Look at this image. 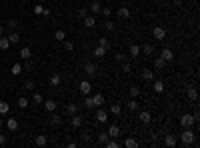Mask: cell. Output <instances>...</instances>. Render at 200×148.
Returning a JSON list of instances; mask_svg holds the SVG:
<instances>
[{"instance_id": "obj_57", "label": "cell", "mask_w": 200, "mask_h": 148, "mask_svg": "<svg viewBox=\"0 0 200 148\" xmlns=\"http://www.w3.org/2000/svg\"><path fill=\"white\" fill-rule=\"evenodd\" d=\"M24 70H32V64H30V60H26V64H24Z\"/></svg>"}, {"instance_id": "obj_19", "label": "cell", "mask_w": 200, "mask_h": 148, "mask_svg": "<svg viewBox=\"0 0 200 148\" xmlns=\"http://www.w3.org/2000/svg\"><path fill=\"white\" fill-rule=\"evenodd\" d=\"M18 54H20V58H22V60H30V56H32V52H30V48H28V46H24Z\"/></svg>"}, {"instance_id": "obj_24", "label": "cell", "mask_w": 200, "mask_h": 148, "mask_svg": "<svg viewBox=\"0 0 200 148\" xmlns=\"http://www.w3.org/2000/svg\"><path fill=\"white\" fill-rule=\"evenodd\" d=\"M46 142H48L46 134H38V136H36V146H46Z\"/></svg>"}, {"instance_id": "obj_18", "label": "cell", "mask_w": 200, "mask_h": 148, "mask_svg": "<svg viewBox=\"0 0 200 148\" xmlns=\"http://www.w3.org/2000/svg\"><path fill=\"white\" fill-rule=\"evenodd\" d=\"M92 102H94V106H102V104H104V94H94L92 96Z\"/></svg>"}, {"instance_id": "obj_13", "label": "cell", "mask_w": 200, "mask_h": 148, "mask_svg": "<svg viewBox=\"0 0 200 148\" xmlns=\"http://www.w3.org/2000/svg\"><path fill=\"white\" fill-rule=\"evenodd\" d=\"M8 40H10V44H18L20 42V34L16 30H10V36H8Z\"/></svg>"}, {"instance_id": "obj_3", "label": "cell", "mask_w": 200, "mask_h": 148, "mask_svg": "<svg viewBox=\"0 0 200 148\" xmlns=\"http://www.w3.org/2000/svg\"><path fill=\"white\" fill-rule=\"evenodd\" d=\"M78 88H80L82 94H90V92H92V84H90L88 80H82V82L78 84Z\"/></svg>"}, {"instance_id": "obj_30", "label": "cell", "mask_w": 200, "mask_h": 148, "mask_svg": "<svg viewBox=\"0 0 200 148\" xmlns=\"http://www.w3.org/2000/svg\"><path fill=\"white\" fill-rule=\"evenodd\" d=\"M114 28H116V24L112 22L110 18H106V22H104V30H106V32H112V30H114Z\"/></svg>"}, {"instance_id": "obj_44", "label": "cell", "mask_w": 200, "mask_h": 148, "mask_svg": "<svg viewBox=\"0 0 200 148\" xmlns=\"http://www.w3.org/2000/svg\"><path fill=\"white\" fill-rule=\"evenodd\" d=\"M100 12L104 14L106 18H110V16H112V8H110V6H102V10H100Z\"/></svg>"}, {"instance_id": "obj_20", "label": "cell", "mask_w": 200, "mask_h": 148, "mask_svg": "<svg viewBox=\"0 0 200 148\" xmlns=\"http://www.w3.org/2000/svg\"><path fill=\"white\" fill-rule=\"evenodd\" d=\"M152 88H154V92H156V94H162V92H164V82H162V80H156Z\"/></svg>"}, {"instance_id": "obj_16", "label": "cell", "mask_w": 200, "mask_h": 148, "mask_svg": "<svg viewBox=\"0 0 200 148\" xmlns=\"http://www.w3.org/2000/svg\"><path fill=\"white\" fill-rule=\"evenodd\" d=\"M164 144H166V146H172V148H174V146H176V136H174V134H166V138H164Z\"/></svg>"}, {"instance_id": "obj_35", "label": "cell", "mask_w": 200, "mask_h": 148, "mask_svg": "<svg viewBox=\"0 0 200 148\" xmlns=\"http://www.w3.org/2000/svg\"><path fill=\"white\" fill-rule=\"evenodd\" d=\"M124 146H126V148H136L138 142L134 140V138H126V140H124Z\"/></svg>"}, {"instance_id": "obj_4", "label": "cell", "mask_w": 200, "mask_h": 148, "mask_svg": "<svg viewBox=\"0 0 200 148\" xmlns=\"http://www.w3.org/2000/svg\"><path fill=\"white\" fill-rule=\"evenodd\" d=\"M118 18H122V20H128V18H130V8H128V6H120V8H118Z\"/></svg>"}, {"instance_id": "obj_15", "label": "cell", "mask_w": 200, "mask_h": 148, "mask_svg": "<svg viewBox=\"0 0 200 148\" xmlns=\"http://www.w3.org/2000/svg\"><path fill=\"white\" fill-rule=\"evenodd\" d=\"M164 66H166V60L160 58V56H156V58H154V68H156V70H162Z\"/></svg>"}, {"instance_id": "obj_39", "label": "cell", "mask_w": 200, "mask_h": 148, "mask_svg": "<svg viewBox=\"0 0 200 148\" xmlns=\"http://www.w3.org/2000/svg\"><path fill=\"white\" fill-rule=\"evenodd\" d=\"M24 88H26V90H30V92H32V90H34V88H36V82H34V80H26V82H24Z\"/></svg>"}, {"instance_id": "obj_21", "label": "cell", "mask_w": 200, "mask_h": 148, "mask_svg": "<svg viewBox=\"0 0 200 148\" xmlns=\"http://www.w3.org/2000/svg\"><path fill=\"white\" fill-rule=\"evenodd\" d=\"M150 120H152L150 112H146V110H142V112H140V122H142V124H148Z\"/></svg>"}, {"instance_id": "obj_14", "label": "cell", "mask_w": 200, "mask_h": 148, "mask_svg": "<svg viewBox=\"0 0 200 148\" xmlns=\"http://www.w3.org/2000/svg\"><path fill=\"white\" fill-rule=\"evenodd\" d=\"M84 26H86V28H94V26H96L94 14H92V16H86V18H84Z\"/></svg>"}, {"instance_id": "obj_31", "label": "cell", "mask_w": 200, "mask_h": 148, "mask_svg": "<svg viewBox=\"0 0 200 148\" xmlns=\"http://www.w3.org/2000/svg\"><path fill=\"white\" fill-rule=\"evenodd\" d=\"M54 38H56L58 42H64V38H66V32H64V30H56V32H54Z\"/></svg>"}, {"instance_id": "obj_22", "label": "cell", "mask_w": 200, "mask_h": 148, "mask_svg": "<svg viewBox=\"0 0 200 148\" xmlns=\"http://www.w3.org/2000/svg\"><path fill=\"white\" fill-rule=\"evenodd\" d=\"M186 96L190 98V100H196V98H198V92H196V88L188 86V88H186Z\"/></svg>"}, {"instance_id": "obj_41", "label": "cell", "mask_w": 200, "mask_h": 148, "mask_svg": "<svg viewBox=\"0 0 200 148\" xmlns=\"http://www.w3.org/2000/svg\"><path fill=\"white\" fill-rule=\"evenodd\" d=\"M108 138H110V136H108V132H98V142L106 144V142H108Z\"/></svg>"}, {"instance_id": "obj_56", "label": "cell", "mask_w": 200, "mask_h": 148, "mask_svg": "<svg viewBox=\"0 0 200 148\" xmlns=\"http://www.w3.org/2000/svg\"><path fill=\"white\" fill-rule=\"evenodd\" d=\"M116 60H118V62H124V54H122V52L116 54Z\"/></svg>"}, {"instance_id": "obj_23", "label": "cell", "mask_w": 200, "mask_h": 148, "mask_svg": "<svg viewBox=\"0 0 200 148\" xmlns=\"http://www.w3.org/2000/svg\"><path fill=\"white\" fill-rule=\"evenodd\" d=\"M56 106H58L56 100H46V102H44V108H46L48 112H54V110H56Z\"/></svg>"}, {"instance_id": "obj_1", "label": "cell", "mask_w": 200, "mask_h": 148, "mask_svg": "<svg viewBox=\"0 0 200 148\" xmlns=\"http://www.w3.org/2000/svg\"><path fill=\"white\" fill-rule=\"evenodd\" d=\"M194 136H196V134H194V130H192V128H184V132L180 134L182 144H184V146H190L192 142H194Z\"/></svg>"}, {"instance_id": "obj_27", "label": "cell", "mask_w": 200, "mask_h": 148, "mask_svg": "<svg viewBox=\"0 0 200 148\" xmlns=\"http://www.w3.org/2000/svg\"><path fill=\"white\" fill-rule=\"evenodd\" d=\"M60 82H62L60 74H52L50 76V86H60Z\"/></svg>"}, {"instance_id": "obj_40", "label": "cell", "mask_w": 200, "mask_h": 148, "mask_svg": "<svg viewBox=\"0 0 200 148\" xmlns=\"http://www.w3.org/2000/svg\"><path fill=\"white\" fill-rule=\"evenodd\" d=\"M20 72H22V64H18V62L12 64V74H14V76H18Z\"/></svg>"}, {"instance_id": "obj_42", "label": "cell", "mask_w": 200, "mask_h": 148, "mask_svg": "<svg viewBox=\"0 0 200 148\" xmlns=\"http://www.w3.org/2000/svg\"><path fill=\"white\" fill-rule=\"evenodd\" d=\"M10 110V104L8 102H0V114H6Z\"/></svg>"}, {"instance_id": "obj_33", "label": "cell", "mask_w": 200, "mask_h": 148, "mask_svg": "<svg viewBox=\"0 0 200 148\" xmlns=\"http://www.w3.org/2000/svg\"><path fill=\"white\" fill-rule=\"evenodd\" d=\"M154 78V72H152V70H142V80H152Z\"/></svg>"}, {"instance_id": "obj_6", "label": "cell", "mask_w": 200, "mask_h": 148, "mask_svg": "<svg viewBox=\"0 0 200 148\" xmlns=\"http://www.w3.org/2000/svg\"><path fill=\"white\" fill-rule=\"evenodd\" d=\"M152 36L156 38V40H164V38H166V30L160 28V26H156V28L152 30Z\"/></svg>"}, {"instance_id": "obj_34", "label": "cell", "mask_w": 200, "mask_h": 148, "mask_svg": "<svg viewBox=\"0 0 200 148\" xmlns=\"http://www.w3.org/2000/svg\"><path fill=\"white\" fill-rule=\"evenodd\" d=\"M28 102H30V100H28L26 96H20V98H18V108H22V110H24V108L28 106Z\"/></svg>"}, {"instance_id": "obj_46", "label": "cell", "mask_w": 200, "mask_h": 148, "mask_svg": "<svg viewBox=\"0 0 200 148\" xmlns=\"http://www.w3.org/2000/svg\"><path fill=\"white\" fill-rule=\"evenodd\" d=\"M152 52H154L152 44H144V46H142V54H152Z\"/></svg>"}, {"instance_id": "obj_43", "label": "cell", "mask_w": 200, "mask_h": 148, "mask_svg": "<svg viewBox=\"0 0 200 148\" xmlns=\"http://www.w3.org/2000/svg\"><path fill=\"white\" fill-rule=\"evenodd\" d=\"M140 96V88H138V86H132V88H130V98H138Z\"/></svg>"}, {"instance_id": "obj_29", "label": "cell", "mask_w": 200, "mask_h": 148, "mask_svg": "<svg viewBox=\"0 0 200 148\" xmlns=\"http://www.w3.org/2000/svg\"><path fill=\"white\" fill-rule=\"evenodd\" d=\"M126 106H128V110H138V102H136V98H130V100L126 102Z\"/></svg>"}, {"instance_id": "obj_50", "label": "cell", "mask_w": 200, "mask_h": 148, "mask_svg": "<svg viewBox=\"0 0 200 148\" xmlns=\"http://www.w3.org/2000/svg\"><path fill=\"white\" fill-rule=\"evenodd\" d=\"M42 10H44V6H42V4H36V6H34V14H42Z\"/></svg>"}, {"instance_id": "obj_58", "label": "cell", "mask_w": 200, "mask_h": 148, "mask_svg": "<svg viewBox=\"0 0 200 148\" xmlns=\"http://www.w3.org/2000/svg\"><path fill=\"white\" fill-rule=\"evenodd\" d=\"M172 4L174 6H182V0H172Z\"/></svg>"}, {"instance_id": "obj_55", "label": "cell", "mask_w": 200, "mask_h": 148, "mask_svg": "<svg viewBox=\"0 0 200 148\" xmlns=\"http://www.w3.org/2000/svg\"><path fill=\"white\" fill-rule=\"evenodd\" d=\"M52 12H50V8H44V10H42V16H50Z\"/></svg>"}, {"instance_id": "obj_54", "label": "cell", "mask_w": 200, "mask_h": 148, "mask_svg": "<svg viewBox=\"0 0 200 148\" xmlns=\"http://www.w3.org/2000/svg\"><path fill=\"white\" fill-rule=\"evenodd\" d=\"M6 144V134H0V146Z\"/></svg>"}, {"instance_id": "obj_5", "label": "cell", "mask_w": 200, "mask_h": 148, "mask_svg": "<svg viewBox=\"0 0 200 148\" xmlns=\"http://www.w3.org/2000/svg\"><path fill=\"white\" fill-rule=\"evenodd\" d=\"M84 72L88 76H94L96 72H98V66H96L94 62H88V64H84Z\"/></svg>"}, {"instance_id": "obj_11", "label": "cell", "mask_w": 200, "mask_h": 148, "mask_svg": "<svg viewBox=\"0 0 200 148\" xmlns=\"http://www.w3.org/2000/svg\"><path fill=\"white\" fill-rule=\"evenodd\" d=\"M96 120H98L100 124H104L106 120H108V112H106V110H102V108H100V110L96 112Z\"/></svg>"}, {"instance_id": "obj_8", "label": "cell", "mask_w": 200, "mask_h": 148, "mask_svg": "<svg viewBox=\"0 0 200 148\" xmlns=\"http://www.w3.org/2000/svg\"><path fill=\"white\" fill-rule=\"evenodd\" d=\"M70 126H72V128H80V126H82V118H80L78 114H72V116H70Z\"/></svg>"}, {"instance_id": "obj_51", "label": "cell", "mask_w": 200, "mask_h": 148, "mask_svg": "<svg viewBox=\"0 0 200 148\" xmlns=\"http://www.w3.org/2000/svg\"><path fill=\"white\" fill-rule=\"evenodd\" d=\"M106 146H108V148H118V142H116V140H108Z\"/></svg>"}, {"instance_id": "obj_37", "label": "cell", "mask_w": 200, "mask_h": 148, "mask_svg": "<svg viewBox=\"0 0 200 148\" xmlns=\"http://www.w3.org/2000/svg\"><path fill=\"white\" fill-rule=\"evenodd\" d=\"M128 52H130V56H140V46L138 44H132Z\"/></svg>"}, {"instance_id": "obj_60", "label": "cell", "mask_w": 200, "mask_h": 148, "mask_svg": "<svg viewBox=\"0 0 200 148\" xmlns=\"http://www.w3.org/2000/svg\"><path fill=\"white\" fill-rule=\"evenodd\" d=\"M0 128H4V120L2 118H0Z\"/></svg>"}, {"instance_id": "obj_9", "label": "cell", "mask_w": 200, "mask_h": 148, "mask_svg": "<svg viewBox=\"0 0 200 148\" xmlns=\"http://www.w3.org/2000/svg\"><path fill=\"white\" fill-rule=\"evenodd\" d=\"M160 58H164L166 62H172V60H174V54H172L170 48H164V50L160 52Z\"/></svg>"}, {"instance_id": "obj_59", "label": "cell", "mask_w": 200, "mask_h": 148, "mask_svg": "<svg viewBox=\"0 0 200 148\" xmlns=\"http://www.w3.org/2000/svg\"><path fill=\"white\" fill-rule=\"evenodd\" d=\"M0 36H4V24H0Z\"/></svg>"}, {"instance_id": "obj_53", "label": "cell", "mask_w": 200, "mask_h": 148, "mask_svg": "<svg viewBox=\"0 0 200 148\" xmlns=\"http://www.w3.org/2000/svg\"><path fill=\"white\" fill-rule=\"evenodd\" d=\"M64 48H66V50L70 52V50H72V48H74V44H72V42H64Z\"/></svg>"}, {"instance_id": "obj_36", "label": "cell", "mask_w": 200, "mask_h": 148, "mask_svg": "<svg viewBox=\"0 0 200 148\" xmlns=\"http://www.w3.org/2000/svg\"><path fill=\"white\" fill-rule=\"evenodd\" d=\"M84 106L88 108V110H92V108H94V102H92V96H90V94H86V100H84Z\"/></svg>"}, {"instance_id": "obj_10", "label": "cell", "mask_w": 200, "mask_h": 148, "mask_svg": "<svg viewBox=\"0 0 200 148\" xmlns=\"http://www.w3.org/2000/svg\"><path fill=\"white\" fill-rule=\"evenodd\" d=\"M6 128L10 130V132H16V130H18V120H16V118H8L6 120Z\"/></svg>"}, {"instance_id": "obj_7", "label": "cell", "mask_w": 200, "mask_h": 148, "mask_svg": "<svg viewBox=\"0 0 200 148\" xmlns=\"http://www.w3.org/2000/svg\"><path fill=\"white\" fill-rule=\"evenodd\" d=\"M108 136H110V138H118V136H120V126H116V124L108 126Z\"/></svg>"}, {"instance_id": "obj_52", "label": "cell", "mask_w": 200, "mask_h": 148, "mask_svg": "<svg viewBox=\"0 0 200 148\" xmlns=\"http://www.w3.org/2000/svg\"><path fill=\"white\" fill-rule=\"evenodd\" d=\"M88 140H90V132L84 130V132H82V142H88Z\"/></svg>"}, {"instance_id": "obj_38", "label": "cell", "mask_w": 200, "mask_h": 148, "mask_svg": "<svg viewBox=\"0 0 200 148\" xmlns=\"http://www.w3.org/2000/svg\"><path fill=\"white\" fill-rule=\"evenodd\" d=\"M66 114H70V116H72V114H76V104H74V102H70L68 106H66Z\"/></svg>"}, {"instance_id": "obj_49", "label": "cell", "mask_w": 200, "mask_h": 148, "mask_svg": "<svg viewBox=\"0 0 200 148\" xmlns=\"http://www.w3.org/2000/svg\"><path fill=\"white\" fill-rule=\"evenodd\" d=\"M86 16H88V8H80V10H78V18H82V20H84Z\"/></svg>"}, {"instance_id": "obj_45", "label": "cell", "mask_w": 200, "mask_h": 148, "mask_svg": "<svg viewBox=\"0 0 200 148\" xmlns=\"http://www.w3.org/2000/svg\"><path fill=\"white\" fill-rule=\"evenodd\" d=\"M6 26H8V28H10V30H16V26H18V20H14V18H10V20H8V22H6Z\"/></svg>"}, {"instance_id": "obj_32", "label": "cell", "mask_w": 200, "mask_h": 148, "mask_svg": "<svg viewBox=\"0 0 200 148\" xmlns=\"http://www.w3.org/2000/svg\"><path fill=\"white\" fill-rule=\"evenodd\" d=\"M98 46H102V48H106V50H110V40H108V38H100L98 40Z\"/></svg>"}, {"instance_id": "obj_47", "label": "cell", "mask_w": 200, "mask_h": 148, "mask_svg": "<svg viewBox=\"0 0 200 148\" xmlns=\"http://www.w3.org/2000/svg\"><path fill=\"white\" fill-rule=\"evenodd\" d=\"M32 102H36V104L42 102V94H40V92H34V94H32Z\"/></svg>"}, {"instance_id": "obj_12", "label": "cell", "mask_w": 200, "mask_h": 148, "mask_svg": "<svg viewBox=\"0 0 200 148\" xmlns=\"http://www.w3.org/2000/svg\"><path fill=\"white\" fill-rule=\"evenodd\" d=\"M50 124H52V126H56V128H58V126L62 124V118H60V114H54V112H52V114H50Z\"/></svg>"}, {"instance_id": "obj_26", "label": "cell", "mask_w": 200, "mask_h": 148, "mask_svg": "<svg viewBox=\"0 0 200 148\" xmlns=\"http://www.w3.org/2000/svg\"><path fill=\"white\" fill-rule=\"evenodd\" d=\"M120 112H122V106H120L118 102L110 106V114H114V116H120Z\"/></svg>"}, {"instance_id": "obj_28", "label": "cell", "mask_w": 200, "mask_h": 148, "mask_svg": "<svg viewBox=\"0 0 200 148\" xmlns=\"http://www.w3.org/2000/svg\"><path fill=\"white\" fill-rule=\"evenodd\" d=\"M8 48H10V40L4 38V36H0V50H8Z\"/></svg>"}, {"instance_id": "obj_48", "label": "cell", "mask_w": 200, "mask_h": 148, "mask_svg": "<svg viewBox=\"0 0 200 148\" xmlns=\"http://www.w3.org/2000/svg\"><path fill=\"white\" fill-rule=\"evenodd\" d=\"M122 70H124V74H128L132 70V66H130V62H126V60H124L122 62Z\"/></svg>"}, {"instance_id": "obj_17", "label": "cell", "mask_w": 200, "mask_h": 148, "mask_svg": "<svg viewBox=\"0 0 200 148\" xmlns=\"http://www.w3.org/2000/svg\"><path fill=\"white\" fill-rule=\"evenodd\" d=\"M90 12H92V14H100V10H102V4L100 2H96V0H94V2L92 4H90Z\"/></svg>"}, {"instance_id": "obj_2", "label": "cell", "mask_w": 200, "mask_h": 148, "mask_svg": "<svg viewBox=\"0 0 200 148\" xmlns=\"http://www.w3.org/2000/svg\"><path fill=\"white\" fill-rule=\"evenodd\" d=\"M192 124H194V116H192V114H182V116H180V126H182V128H192Z\"/></svg>"}, {"instance_id": "obj_25", "label": "cell", "mask_w": 200, "mask_h": 148, "mask_svg": "<svg viewBox=\"0 0 200 148\" xmlns=\"http://www.w3.org/2000/svg\"><path fill=\"white\" fill-rule=\"evenodd\" d=\"M106 52H108V50H106V48H102V46H96L94 50H92V54H94L96 58H102V56H104Z\"/></svg>"}]
</instances>
